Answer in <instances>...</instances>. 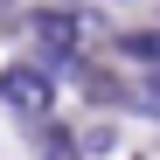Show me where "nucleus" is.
I'll list each match as a JSON object with an SVG mask.
<instances>
[{
    "label": "nucleus",
    "mask_w": 160,
    "mask_h": 160,
    "mask_svg": "<svg viewBox=\"0 0 160 160\" xmlns=\"http://www.w3.org/2000/svg\"><path fill=\"white\" fill-rule=\"evenodd\" d=\"M35 35H42V63L49 70H84V49L98 42V21H84V14H70V7H42L35 14Z\"/></svg>",
    "instance_id": "obj_1"
},
{
    "label": "nucleus",
    "mask_w": 160,
    "mask_h": 160,
    "mask_svg": "<svg viewBox=\"0 0 160 160\" xmlns=\"http://www.w3.org/2000/svg\"><path fill=\"white\" fill-rule=\"evenodd\" d=\"M0 104H7L14 118H49L56 112V77H49V63H7L0 70Z\"/></svg>",
    "instance_id": "obj_2"
},
{
    "label": "nucleus",
    "mask_w": 160,
    "mask_h": 160,
    "mask_svg": "<svg viewBox=\"0 0 160 160\" xmlns=\"http://www.w3.org/2000/svg\"><path fill=\"white\" fill-rule=\"evenodd\" d=\"M118 56H132V63H153V70H160V28H139V35H118Z\"/></svg>",
    "instance_id": "obj_3"
},
{
    "label": "nucleus",
    "mask_w": 160,
    "mask_h": 160,
    "mask_svg": "<svg viewBox=\"0 0 160 160\" xmlns=\"http://www.w3.org/2000/svg\"><path fill=\"white\" fill-rule=\"evenodd\" d=\"M132 104H139V112H153V118H160V70L146 77V84H139V91H132Z\"/></svg>",
    "instance_id": "obj_4"
},
{
    "label": "nucleus",
    "mask_w": 160,
    "mask_h": 160,
    "mask_svg": "<svg viewBox=\"0 0 160 160\" xmlns=\"http://www.w3.org/2000/svg\"><path fill=\"white\" fill-rule=\"evenodd\" d=\"M42 153H49V160H77V146H70V139H49Z\"/></svg>",
    "instance_id": "obj_5"
},
{
    "label": "nucleus",
    "mask_w": 160,
    "mask_h": 160,
    "mask_svg": "<svg viewBox=\"0 0 160 160\" xmlns=\"http://www.w3.org/2000/svg\"><path fill=\"white\" fill-rule=\"evenodd\" d=\"M7 7H14V0H0V21H7Z\"/></svg>",
    "instance_id": "obj_6"
}]
</instances>
